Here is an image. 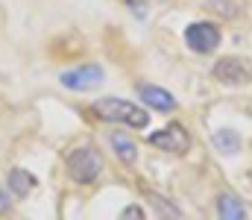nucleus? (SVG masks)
Instances as JSON below:
<instances>
[{"label": "nucleus", "instance_id": "1", "mask_svg": "<svg viewBox=\"0 0 252 220\" xmlns=\"http://www.w3.org/2000/svg\"><path fill=\"white\" fill-rule=\"evenodd\" d=\"M91 112L100 118V121H109V124H126L132 129H144L150 124V112H144L141 106L129 103V100H118V97H103L91 106Z\"/></svg>", "mask_w": 252, "mask_h": 220}, {"label": "nucleus", "instance_id": "2", "mask_svg": "<svg viewBox=\"0 0 252 220\" xmlns=\"http://www.w3.org/2000/svg\"><path fill=\"white\" fill-rule=\"evenodd\" d=\"M100 170H103V156H100L94 147H79V150H73V153L67 156V173H70V179L79 182V185L94 182V179L100 176Z\"/></svg>", "mask_w": 252, "mask_h": 220}, {"label": "nucleus", "instance_id": "3", "mask_svg": "<svg viewBox=\"0 0 252 220\" xmlns=\"http://www.w3.org/2000/svg\"><path fill=\"white\" fill-rule=\"evenodd\" d=\"M150 144L164 150V153H173V156H185L190 147V135L185 132L182 124H167L164 129H158V132L150 135Z\"/></svg>", "mask_w": 252, "mask_h": 220}, {"label": "nucleus", "instance_id": "4", "mask_svg": "<svg viewBox=\"0 0 252 220\" xmlns=\"http://www.w3.org/2000/svg\"><path fill=\"white\" fill-rule=\"evenodd\" d=\"M185 41L193 53H211L217 44H220V30L208 21H199V24H190L185 30Z\"/></svg>", "mask_w": 252, "mask_h": 220}, {"label": "nucleus", "instance_id": "5", "mask_svg": "<svg viewBox=\"0 0 252 220\" xmlns=\"http://www.w3.org/2000/svg\"><path fill=\"white\" fill-rule=\"evenodd\" d=\"M214 76H217L220 82H226V85H244V82L252 79L250 65H247L244 59H235V56L220 59V62L214 65Z\"/></svg>", "mask_w": 252, "mask_h": 220}, {"label": "nucleus", "instance_id": "6", "mask_svg": "<svg viewBox=\"0 0 252 220\" xmlns=\"http://www.w3.org/2000/svg\"><path fill=\"white\" fill-rule=\"evenodd\" d=\"M103 79H106V73H103V68H97V65H82V68H73V71L62 73V85L73 88V91L97 88Z\"/></svg>", "mask_w": 252, "mask_h": 220}, {"label": "nucleus", "instance_id": "7", "mask_svg": "<svg viewBox=\"0 0 252 220\" xmlns=\"http://www.w3.org/2000/svg\"><path fill=\"white\" fill-rule=\"evenodd\" d=\"M141 97H144V103H147L150 109H158V112H173V109H176V97L167 94V91L158 88V85H144V88H141Z\"/></svg>", "mask_w": 252, "mask_h": 220}, {"label": "nucleus", "instance_id": "8", "mask_svg": "<svg viewBox=\"0 0 252 220\" xmlns=\"http://www.w3.org/2000/svg\"><path fill=\"white\" fill-rule=\"evenodd\" d=\"M217 215H220V220H250L247 206H244L235 194H223V197L217 200Z\"/></svg>", "mask_w": 252, "mask_h": 220}, {"label": "nucleus", "instance_id": "9", "mask_svg": "<svg viewBox=\"0 0 252 220\" xmlns=\"http://www.w3.org/2000/svg\"><path fill=\"white\" fill-rule=\"evenodd\" d=\"M35 185H38V182H35V176H32V173H27V170H21V167H15V170L9 173V191H12L15 197H27Z\"/></svg>", "mask_w": 252, "mask_h": 220}, {"label": "nucleus", "instance_id": "10", "mask_svg": "<svg viewBox=\"0 0 252 220\" xmlns=\"http://www.w3.org/2000/svg\"><path fill=\"white\" fill-rule=\"evenodd\" d=\"M109 141H112V147H115V153H118V158H121V161H126V164H129V161H135V158H138V147H135V141H132L129 135H124V132H115Z\"/></svg>", "mask_w": 252, "mask_h": 220}, {"label": "nucleus", "instance_id": "11", "mask_svg": "<svg viewBox=\"0 0 252 220\" xmlns=\"http://www.w3.org/2000/svg\"><path fill=\"white\" fill-rule=\"evenodd\" d=\"M214 147H217L220 153L232 156V153L241 150V135H238L235 129H220V132H214Z\"/></svg>", "mask_w": 252, "mask_h": 220}, {"label": "nucleus", "instance_id": "12", "mask_svg": "<svg viewBox=\"0 0 252 220\" xmlns=\"http://www.w3.org/2000/svg\"><path fill=\"white\" fill-rule=\"evenodd\" d=\"M121 220H144V212H141V206H129V209H124Z\"/></svg>", "mask_w": 252, "mask_h": 220}]
</instances>
